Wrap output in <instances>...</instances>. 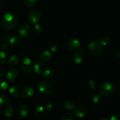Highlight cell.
Listing matches in <instances>:
<instances>
[{
  "instance_id": "cell-5",
  "label": "cell",
  "mask_w": 120,
  "mask_h": 120,
  "mask_svg": "<svg viewBox=\"0 0 120 120\" xmlns=\"http://www.w3.org/2000/svg\"><path fill=\"white\" fill-rule=\"evenodd\" d=\"M38 89L39 92L43 95H49L52 91V87L48 82L45 80H42L39 83Z\"/></svg>"
},
{
  "instance_id": "cell-3",
  "label": "cell",
  "mask_w": 120,
  "mask_h": 120,
  "mask_svg": "<svg viewBox=\"0 0 120 120\" xmlns=\"http://www.w3.org/2000/svg\"><path fill=\"white\" fill-rule=\"evenodd\" d=\"M34 66L32 60L29 57H23L20 62V67L24 73H30L34 69Z\"/></svg>"
},
{
  "instance_id": "cell-10",
  "label": "cell",
  "mask_w": 120,
  "mask_h": 120,
  "mask_svg": "<svg viewBox=\"0 0 120 120\" xmlns=\"http://www.w3.org/2000/svg\"><path fill=\"white\" fill-rule=\"evenodd\" d=\"M16 114L18 117L21 119L25 118L29 114V109L26 105H19L16 110Z\"/></svg>"
},
{
  "instance_id": "cell-32",
  "label": "cell",
  "mask_w": 120,
  "mask_h": 120,
  "mask_svg": "<svg viewBox=\"0 0 120 120\" xmlns=\"http://www.w3.org/2000/svg\"><path fill=\"white\" fill-rule=\"evenodd\" d=\"M88 83H89V86L90 87V89H94L96 87V83L92 79H90L88 81Z\"/></svg>"
},
{
  "instance_id": "cell-27",
  "label": "cell",
  "mask_w": 120,
  "mask_h": 120,
  "mask_svg": "<svg viewBox=\"0 0 120 120\" xmlns=\"http://www.w3.org/2000/svg\"><path fill=\"white\" fill-rule=\"evenodd\" d=\"M110 42V39L108 36H103L100 39L99 43L102 45V46H106Z\"/></svg>"
},
{
  "instance_id": "cell-12",
  "label": "cell",
  "mask_w": 120,
  "mask_h": 120,
  "mask_svg": "<svg viewBox=\"0 0 120 120\" xmlns=\"http://www.w3.org/2000/svg\"><path fill=\"white\" fill-rule=\"evenodd\" d=\"M18 73L15 68H10L6 74V79L9 82H14L18 77Z\"/></svg>"
},
{
  "instance_id": "cell-17",
  "label": "cell",
  "mask_w": 120,
  "mask_h": 120,
  "mask_svg": "<svg viewBox=\"0 0 120 120\" xmlns=\"http://www.w3.org/2000/svg\"><path fill=\"white\" fill-rule=\"evenodd\" d=\"M10 104V100L9 97L5 95L0 96V107L1 108L7 107Z\"/></svg>"
},
{
  "instance_id": "cell-19",
  "label": "cell",
  "mask_w": 120,
  "mask_h": 120,
  "mask_svg": "<svg viewBox=\"0 0 120 120\" xmlns=\"http://www.w3.org/2000/svg\"><path fill=\"white\" fill-rule=\"evenodd\" d=\"M21 43V39L16 36H12L9 40V44L11 47H17Z\"/></svg>"
},
{
  "instance_id": "cell-33",
  "label": "cell",
  "mask_w": 120,
  "mask_h": 120,
  "mask_svg": "<svg viewBox=\"0 0 120 120\" xmlns=\"http://www.w3.org/2000/svg\"><path fill=\"white\" fill-rule=\"evenodd\" d=\"M49 49L52 52H56L58 49V45L56 43H53L50 46Z\"/></svg>"
},
{
  "instance_id": "cell-21",
  "label": "cell",
  "mask_w": 120,
  "mask_h": 120,
  "mask_svg": "<svg viewBox=\"0 0 120 120\" xmlns=\"http://www.w3.org/2000/svg\"><path fill=\"white\" fill-rule=\"evenodd\" d=\"M103 95L100 92L95 93L92 97V100L93 103H96V104L100 103L103 100Z\"/></svg>"
},
{
  "instance_id": "cell-37",
  "label": "cell",
  "mask_w": 120,
  "mask_h": 120,
  "mask_svg": "<svg viewBox=\"0 0 120 120\" xmlns=\"http://www.w3.org/2000/svg\"><path fill=\"white\" fill-rule=\"evenodd\" d=\"M2 1H3V0H0V2H2Z\"/></svg>"
},
{
  "instance_id": "cell-11",
  "label": "cell",
  "mask_w": 120,
  "mask_h": 120,
  "mask_svg": "<svg viewBox=\"0 0 120 120\" xmlns=\"http://www.w3.org/2000/svg\"><path fill=\"white\" fill-rule=\"evenodd\" d=\"M29 20L31 23H38L39 21H40L41 18V13L39 11L37 10H33L29 13Z\"/></svg>"
},
{
  "instance_id": "cell-24",
  "label": "cell",
  "mask_w": 120,
  "mask_h": 120,
  "mask_svg": "<svg viewBox=\"0 0 120 120\" xmlns=\"http://www.w3.org/2000/svg\"><path fill=\"white\" fill-rule=\"evenodd\" d=\"M14 114V109L12 107H8L5 109L4 111V115L7 118H11L13 117Z\"/></svg>"
},
{
  "instance_id": "cell-29",
  "label": "cell",
  "mask_w": 120,
  "mask_h": 120,
  "mask_svg": "<svg viewBox=\"0 0 120 120\" xmlns=\"http://www.w3.org/2000/svg\"><path fill=\"white\" fill-rule=\"evenodd\" d=\"M45 109L47 111H49V112H51V111H53L54 110H55V104L53 103H51V102H49V103H46L45 104Z\"/></svg>"
},
{
  "instance_id": "cell-13",
  "label": "cell",
  "mask_w": 120,
  "mask_h": 120,
  "mask_svg": "<svg viewBox=\"0 0 120 120\" xmlns=\"http://www.w3.org/2000/svg\"><path fill=\"white\" fill-rule=\"evenodd\" d=\"M35 91L32 87H25L21 91V96L25 98H30L34 96Z\"/></svg>"
},
{
  "instance_id": "cell-35",
  "label": "cell",
  "mask_w": 120,
  "mask_h": 120,
  "mask_svg": "<svg viewBox=\"0 0 120 120\" xmlns=\"http://www.w3.org/2000/svg\"><path fill=\"white\" fill-rule=\"evenodd\" d=\"M5 74V69L2 66L0 67V76L2 77Z\"/></svg>"
},
{
  "instance_id": "cell-18",
  "label": "cell",
  "mask_w": 120,
  "mask_h": 120,
  "mask_svg": "<svg viewBox=\"0 0 120 120\" xmlns=\"http://www.w3.org/2000/svg\"><path fill=\"white\" fill-rule=\"evenodd\" d=\"M73 62L77 64H81L84 62V57L80 53L76 52L74 54L73 57Z\"/></svg>"
},
{
  "instance_id": "cell-4",
  "label": "cell",
  "mask_w": 120,
  "mask_h": 120,
  "mask_svg": "<svg viewBox=\"0 0 120 120\" xmlns=\"http://www.w3.org/2000/svg\"><path fill=\"white\" fill-rule=\"evenodd\" d=\"M87 49L90 55L98 56L102 52V45L98 42L92 41L88 45Z\"/></svg>"
},
{
  "instance_id": "cell-8",
  "label": "cell",
  "mask_w": 120,
  "mask_h": 120,
  "mask_svg": "<svg viewBox=\"0 0 120 120\" xmlns=\"http://www.w3.org/2000/svg\"><path fill=\"white\" fill-rule=\"evenodd\" d=\"M88 109L83 105H80L73 110V115L78 118H83L87 115Z\"/></svg>"
},
{
  "instance_id": "cell-30",
  "label": "cell",
  "mask_w": 120,
  "mask_h": 120,
  "mask_svg": "<svg viewBox=\"0 0 120 120\" xmlns=\"http://www.w3.org/2000/svg\"><path fill=\"white\" fill-rule=\"evenodd\" d=\"M37 1L38 0H25V3L27 7L31 8L36 4Z\"/></svg>"
},
{
  "instance_id": "cell-28",
  "label": "cell",
  "mask_w": 120,
  "mask_h": 120,
  "mask_svg": "<svg viewBox=\"0 0 120 120\" xmlns=\"http://www.w3.org/2000/svg\"><path fill=\"white\" fill-rule=\"evenodd\" d=\"M7 59V54L5 52L1 51L0 52V63L1 65H3L6 62Z\"/></svg>"
},
{
  "instance_id": "cell-25",
  "label": "cell",
  "mask_w": 120,
  "mask_h": 120,
  "mask_svg": "<svg viewBox=\"0 0 120 120\" xmlns=\"http://www.w3.org/2000/svg\"><path fill=\"white\" fill-rule=\"evenodd\" d=\"M64 107L68 110H73L75 109V105L71 101H66L64 104Z\"/></svg>"
},
{
  "instance_id": "cell-9",
  "label": "cell",
  "mask_w": 120,
  "mask_h": 120,
  "mask_svg": "<svg viewBox=\"0 0 120 120\" xmlns=\"http://www.w3.org/2000/svg\"><path fill=\"white\" fill-rule=\"evenodd\" d=\"M34 116L38 120H43L46 117V110L45 107L39 105L36 108L34 112Z\"/></svg>"
},
{
  "instance_id": "cell-2",
  "label": "cell",
  "mask_w": 120,
  "mask_h": 120,
  "mask_svg": "<svg viewBox=\"0 0 120 120\" xmlns=\"http://www.w3.org/2000/svg\"><path fill=\"white\" fill-rule=\"evenodd\" d=\"M98 91L104 96H111L116 93V87L114 84L110 82H104L100 85Z\"/></svg>"
},
{
  "instance_id": "cell-34",
  "label": "cell",
  "mask_w": 120,
  "mask_h": 120,
  "mask_svg": "<svg viewBox=\"0 0 120 120\" xmlns=\"http://www.w3.org/2000/svg\"><path fill=\"white\" fill-rule=\"evenodd\" d=\"M111 120H120V114H114L112 115L110 117Z\"/></svg>"
},
{
  "instance_id": "cell-23",
  "label": "cell",
  "mask_w": 120,
  "mask_h": 120,
  "mask_svg": "<svg viewBox=\"0 0 120 120\" xmlns=\"http://www.w3.org/2000/svg\"><path fill=\"white\" fill-rule=\"evenodd\" d=\"M0 84H1V89H0V93L2 94L7 91L8 87V84L4 79L1 78L0 79Z\"/></svg>"
},
{
  "instance_id": "cell-1",
  "label": "cell",
  "mask_w": 120,
  "mask_h": 120,
  "mask_svg": "<svg viewBox=\"0 0 120 120\" xmlns=\"http://www.w3.org/2000/svg\"><path fill=\"white\" fill-rule=\"evenodd\" d=\"M18 23V18L16 14L12 12H8L2 15L1 23L5 29L7 30L13 29Z\"/></svg>"
},
{
  "instance_id": "cell-20",
  "label": "cell",
  "mask_w": 120,
  "mask_h": 120,
  "mask_svg": "<svg viewBox=\"0 0 120 120\" xmlns=\"http://www.w3.org/2000/svg\"><path fill=\"white\" fill-rule=\"evenodd\" d=\"M19 61V57L17 55H12L8 58V62L9 65L16 66Z\"/></svg>"
},
{
  "instance_id": "cell-22",
  "label": "cell",
  "mask_w": 120,
  "mask_h": 120,
  "mask_svg": "<svg viewBox=\"0 0 120 120\" xmlns=\"http://www.w3.org/2000/svg\"><path fill=\"white\" fill-rule=\"evenodd\" d=\"M53 71H52L50 69H46V70H45L43 72V75H42V77L43 79L45 80H48L51 79L53 77Z\"/></svg>"
},
{
  "instance_id": "cell-15",
  "label": "cell",
  "mask_w": 120,
  "mask_h": 120,
  "mask_svg": "<svg viewBox=\"0 0 120 120\" xmlns=\"http://www.w3.org/2000/svg\"><path fill=\"white\" fill-rule=\"evenodd\" d=\"M45 66L43 62H38L34 64V70L36 74L42 73L45 71Z\"/></svg>"
},
{
  "instance_id": "cell-7",
  "label": "cell",
  "mask_w": 120,
  "mask_h": 120,
  "mask_svg": "<svg viewBox=\"0 0 120 120\" xmlns=\"http://www.w3.org/2000/svg\"><path fill=\"white\" fill-rule=\"evenodd\" d=\"M80 41L77 38H70L67 42V47L70 50L75 52L80 48Z\"/></svg>"
},
{
  "instance_id": "cell-26",
  "label": "cell",
  "mask_w": 120,
  "mask_h": 120,
  "mask_svg": "<svg viewBox=\"0 0 120 120\" xmlns=\"http://www.w3.org/2000/svg\"><path fill=\"white\" fill-rule=\"evenodd\" d=\"M33 30H34V32L36 34H41L43 32V28H42V26L40 24H39L38 23H35L34 25V26H33Z\"/></svg>"
},
{
  "instance_id": "cell-16",
  "label": "cell",
  "mask_w": 120,
  "mask_h": 120,
  "mask_svg": "<svg viewBox=\"0 0 120 120\" xmlns=\"http://www.w3.org/2000/svg\"><path fill=\"white\" fill-rule=\"evenodd\" d=\"M9 93L11 96L14 98H17L19 96L20 94H21L20 89L15 86H12L10 87V88L9 89Z\"/></svg>"
},
{
  "instance_id": "cell-31",
  "label": "cell",
  "mask_w": 120,
  "mask_h": 120,
  "mask_svg": "<svg viewBox=\"0 0 120 120\" xmlns=\"http://www.w3.org/2000/svg\"><path fill=\"white\" fill-rule=\"evenodd\" d=\"M63 120H73V116L70 113H66L63 116Z\"/></svg>"
},
{
  "instance_id": "cell-6",
  "label": "cell",
  "mask_w": 120,
  "mask_h": 120,
  "mask_svg": "<svg viewBox=\"0 0 120 120\" xmlns=\"http://www.w3.org/2000/svg\"><path fill=\"white\" fill-rule=\"evenodd\" d=\"M31 27L28 24L21 25L18 28V34L19 36L22 38H26L28 37L31 34Z\"/></svg>"
},
{
  "instance_id": "cell-14",
  "label": "cell",
  "mask_w": 120,
  "mask_h": 120,
  "mask_svg": "<svg viewBox=\"0 0 120 120\" xmlns=\"http://www.w3.org/2000/svg\"><path fill=\"white\" fill-rule=\"evenodd\" d=\"M52 57V52L49 50H43L40 55V58L42 61H44V62H48L50 60Z\"/></svg>"
},
{
  "instance_id": "cell-36",
  "label": "cell",
  "mask_w": 120,
  "mask_h": 120,
  "mask_svg": "<svg viewBox=\"0 0 120 120\" xmlns=\"http://www.w3.org/2000/svg\"><path fill=\"white\" fill-rule=\"evenodd\" d=\"M117 57H118V59L120 60V48L119 49H118V51H117Z\"/></svg>"
}]
</instances>
